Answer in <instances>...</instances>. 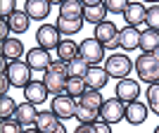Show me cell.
Masks as SVG:
<instances>
[{
	"instance_id": "14",
	"label": "cell",
	"mask_w": 159,
	"mask_h": 133,
	"mask_svg": "<svg viewBox=\"0 0 159 133\" xmlns=\"http://www.w3.org/2000/svg\"><path fill=\"white\" fill-rule=\"evenodd\" d=\"M147 112H150L147 105H143L140 100H133V102L126 105V121L133 124V126H140V124L147 121Z\"/></svg>"
},
{
	"instance_id": "15",
	"label": "cell",
	"mask_w": 159,
	"mask_h": 133,
	"mask_svg": "<svg viewBox=\"0 0 159 133\" xmlns=\"http://www.w3.org/2000/svg\"><path fill=\"white\" fill-rule=\"evenodd\" d=\"M48 86L43 83V81H31L26 88H24V98H26V102H31V105H40V102H45L48 100Z\"/></svg>"
},
{
	"instance_id": "7",
	"label": "cell",
	"mask_w": 159,
	"mask_h": 133,
	"mask_svg": "<svg viewBox=\"0 0 159 133\" xmlns=\"http://www.w3.org/2000/svg\"><path fill=\"white\" fill-rule=\"evenodd\" d=\"M31 66L26 64L24 60H17L10 64V69H7V76H10V83H12L14 88H26L29 83H31Z\"/></svg>"
},
{
	"instance_id": "21",
	"label": "cell",
	"mask_w": 159,
	"mask_h": 133,
	"mask_svg": "<svg viewBox=\"0 0 159 133\" xmlns=\"http://www.w3.org/2000/svg\"><path fill=\"white\" fill-rule=\"evenodd\" d=\"M62 124H60V117L50 109V112H38V121H36V128H38L40 133H52L57 131Z\"/></svg>"
},
{
	"instance_id": "39",
	"label": "cell",
	"mask_w": 159,
	"mask_h": 133,
	"mask_svg": "<svg viewBox=\"0 0 159 133\" xmlns=\"http://www.w3.org/2000/svg\"><path fill=\"white\" fill-rule=\"evenodd\" d=\"M74 133H95V124H79Z\"/></svg>"
},
{
	"instance_id": "12",
	"label": "cell",
	"mask_w": 159,
	"mask_h": 133,
	"mask_svg": "<svg viewBox=\"0 0 159 133\" xmlns=\"http://www.w3.org/2000/svg\"><path fill=\"white\" fill-rule=\"evenodd\" d=\"M140 95V83L133 79H121L119 83H116V98L121 100V102H133V100H138Z\"/></svg>"
},
{
	"instance_id": "5",
	"label": "cell",
	"mask_w": 159,
	"mask_h": 133,
	"mask_svg": "<svg viewBox=\"0 0 159 133\" xmlns=\"http://www.w3.org/2000/svg\"><path fill=\"white\" fill-rule=\"evenodd\" d=\"M36 40H38V48L52 50V48H60L62 33H60V29L52 26V24H40L38 31H36Z\"/></svg>"
},
{
	"instance_id": "3",
	"label": "cell",
	"mask_w": 159,
	"mask_h": 133,
	"mask_svg": "<svg viewBox=\"0 0 159 133\" xmlns=\"http://www.w3.org/2000/svg\"><path fill=\"white\" fill-rule=\"evenodd\" d=\"M131 69H133V62H131L128 55L114 53L105 60V71L109 76H114V79H126L128 74H131Z\"/></svg>"
},
{
	"instance_id": "31",
	"label": "cell",
	"mask_w": 159,
	"mask_h": 133,
	"mask_svg": "<svg viewBox=\"0 0 159 133\" xmlns=\"http://www.w3.org/2000/svg\"><path fill=\"white\" fill-rule=\"evenodd\" d=\"M86 90H88V88H86V81H83V79H69V83H66V95H71L74 100L81 98Z\"/></svg>"
},
{
	"instance_id": "35",
	"label": "cell",
	"mask_w": 159,
	"mask_h": 133,
	"mask_svg": "<svg viewBox=\"0 0 159 133\" xmlns=\"http://www.w3.org/2000/svg\"><path fill=\"white\" fill-rule=\"evenodd\" d=\"M145 24H147V29L159 31V5L147 7V19H145Z\"/></svg>"
},
{
	"instance_id": "26",
	"label": "cell",
	"mask_w": 159,
	"mask_h": 133,
	"mask_svg": "<svg viewBox=\"0 0 159 133\" xmlns=\"http://www.w3.org/2000/svg\"><path fill=\"white\" fill-rule=\"evenodd\" d=\"M29 19H31V17H29L26 12H19V10H17L14 14L7 17V24H10V29H12L14 33H24V31H29V24H31Z\"/></svg>"
},
{
	"instance_id": "25",
	"label": "cell",
	"mask_w": 159,
	"mask_h": 133,
	"mask_svg": "<svg viewBox=\"0 0 159 133\" xmlns=\"http://www.w3.org/2000/svg\"><path fill=\"white\" fill-rule=\"evenodd\" d=\"M55 26L60 29L62 38H69V36H74V33H79L83 29V19H64V17H60Z\"/></svg>"
},
{
	"instance_id": "6",
	"label": "cell",
	"mask_w": 159,
	"mask_h": 133,
	"mask_svg": "<svg viewBox=\"0 0 159 133\" xmlns=\"http://www.w3.org/2000/svg\"><path fill=\"white\" fill-rule=\"evenodd\" d=\"M81 57H83L90 66H98L100 62L105 60V45H102L95 36L93 38H86L81 43Z\"/></svg>"
},
{
	"instance_id": "41",
	"label": "cell",
	"mask_w": 159,
	"mask_h": 133,
	"mask_svg": "<svg viewBox=\"0 0 159 133\" xmlns=\"http://www.w3.org/2000/svg\"><path fill=\"white\" fill-rule=\"evenodd\" d=\"M52 133H66V128H64V126H60L57 131H52Z\"/></svg>"
},
{
	"instance_id": "29",
	"label": "cell",
	"mask_w": 159,
	"mask_h": 133,
	"mask_svg": "<svg viewBox=\"0 0 159 133\" xmlns=\"http://www.w3.org/2000/svg\"><path fill=\"white\" fill-rule=\"evenodd\" d=\"M98 117H100V109H90V107L79 105V107H76V117H74V119H79V124H95Z\"/></svg>"
},
{
	"instance_id": "28",
	"label": "cell",
	"mask_w": 159,
	"mask_h": 133,
	"mask_svg": "<svg viewBox=\"0 0 159 133\" xmlns=\"http://www.w3.org/2000/svg\"><path fill=\"white\" fill-rule=\"evenodd\" d=\"M79 105L90 107V109H100V107L105 105V98L100 95V90H86V93L79 98Z\"/></svg>"
},
{
	"instance_id": "42",
	"label": "cell",
	"mask_w": 159,
	"mask_h": 133,
	"mask_svg": "<svg viewBox=\"0 0 159 133\" xmlns=\"http://www.w3.org/2000/svg\"><path fill=\"white\" fill-rule=\"evenodd\" d=\"M152 55H154V57H157V60H159V48H157V50H154V53H152Z\"/></svg>"
},
{
	"instance_id": "9",
	"label": "cell",
	"mask_w": 159,
	"mask_h": 133,
	"mask_svg": "<svg viewBox=\"0 0 159 133\" xmlns=\"http://www.w3.org/2000/svg\"><path fill=\"white\" fill-rule=\"evenodd\" d=\"M52 57H50V50H43V48H31L26 53V64L31 66L33 71H48L52 66Z\"/></svg>"
},
{
	"instance_id": "33",
	"label": "cell",
	"mask_w": 159,
	"mask_h": 133,
	"mask_svg": "<svg viewBox=\"0 0 159 133\" xmlns=\"http://www.w3.org/2000/svg\"><path fill=\"white\" fill-rule=\"evenodd\" d=\"M21 124L17 119H0V133H24Z\"/></svg>"
},
{
	"instance_id": "27",
	"label": "cell",
	"mask_w": 159,
	"mask_h": 133,
	"mask_svg": "<svg viewBox=\"0 0 159 133\" xmlns=\"http://www.w3.org/2000/svg\"><path fill=\"white\" fill-rule=\"evenodd\" d=\"M66 69H69V79H86L90 64H88L83 57H76V60H71L66 64Z\"/></svg>"
},
{
	"instance_id": "22",
	"label": "cell",
	"mask_w": 159,
	"mask_h": 133,
	"mask_svg": "<svg viewBox=\"0 0 159 133\" xmlns=\"http://www.w3.org/2000/svg\"><path fill=\"white\" fill-rule=\"evenodd\" d=\"M57 57H60L64 64H69L71 60L81 57V45H76V43H74V40H69V38H62L60 48H57Z\"/></svg>"
},
{
	"instance_id": "40",
	"label": "cell",
	"mask_w": 159,
	"mask_h": 133,
	"mask_svg": "<svg viewBox=\"0 0 159 133\" xmlns=\"http://www.w3.org/2000/svg\"><path fill=\"white\" fill-rule=\"evenodd\" d=\"M24 133H40L38 128H24Z\"/></svg>"
},
{
	"instance_id": "30",
	"label": "cell",
	"mask_w": 159,
	"mask_h": 133,
	"mask_svg": "<svg viewBox=\"0 0 159 133\" xmlns=\"http://www.w3.org/2000/svg\"><path fill=\"white\" fill-rule=\"evenodd\" d=\"M17 112V105L10 95H0V119H12Z\"/></svg>"
},
{
	"instance_id": "32",
	"label": "cell",
	"mask_w": 159,
	"mask_h": 133,
	"mask_svg": "<svg viewBox=\"0 0 159 133\" xmlns=\"http://www.w3.org/2000/svg\"><path fill=\"white\" fill-rule=\"evenodd\" d=\"M147 107L159 114V83H152L147 88Z\"/></svg>"
},
{
	"instance_id": "24",
	"label": "cell",
	"mask_w": 159,
	"mask_h": 133,
	"mask_svg": "<svg viewBox=\"0 0 159 133\" xmlns=\"http://www.w3.org/2000/svg\"><path fill=\"white\" fill-rule=\"evenodd\" d=\"M140 48H143V53L152 55L154 50L159 48V31H154V29H143V36H140Z\"/></svg>"
},
{
	"instance_id": "36",
	"label": "cell",
	"mask_w": 159,
	"mask_h": 133,
	"mask_svg": "<svg viewBox=\"0 0 159 133\" xmlns=\"http://www.w3.org/2000/svg\"><path fill=\"white\" fill-rule=\"evenodd\" d=\"M95 133H112V124L98 119V121H95Z\"/></svg>"
},
{
	"instance_id": "23",
	"label": "cell",
	"mask_w": 159,
	"mask_h": 133,
	"mask_svg": "<svg viewBox=\"0 0 159 133\" xmlns=\"http://www.w3.org/2000/svg\"><path fill=\"white\" fill-rule=\"evenodd\" d=\"M60 17H64V19H83V2L81 0L60 2Z\"/></svg>"
},
{
	"instance_id": "34",
	"label": "cell",
	"mask_w": 159,
	"mask_h": 133,
	"mask_svg": "<svg viewBox=\"0 0 159 133\" xmlns=\"http://www.w3.org/2000/svg\"><path fill=\"white\" fill-rule=\"evenodd\" d=\"M105 7H107V12H112V14H126L128 2L126 0H105Z\"/></svg>"
},
{
	"instance_id": "38",
	"label": "cell",
	"mask_w": 159,
	"mask_h": 133,
	"mask_svg": "<svg viewBox=\"0 0 159 133\" xmlns=\"http://www.w3.org/2000/svg\"><path fill=\"white\" fill-rule=\"evenodd\" d=\"M7 88H10V76H7V74H2V76H0V93L7 95Z\"/></svg>"
},
{
	"instance_id": "18",
	"label": "cell",
	"mask_w": 159,
	"mask_h": 133,
	"mask_svg": "<svg viewBox=\"0 0 159 133\" xmlns=\"http://www.w3.org/2000/svg\"><path fill=\"white\" fill-rule=\"evenodd\" d=\"M50 10H52V2H50V0H29L26 2V14L36 21L48 19Z\"/></svg>"
},
{
	"instance_id": "17",
	"label": "cell",
	"mask_w": 159,
	"mask_h": 133,
	"mask_svg": "<svg viewBox=\"0 0 159 133\" xmlns=\"http://www.w3.org/2000/svg\"><path fill=\"white\" fill-rule=\"evenodd\" d=\"M126 21H128V26H133V29H138L140 24H145V19H147V7L145 5H140V2H128V7H126Z\"/></svg>"
},
{
	"instance_id": "10",
	"label": "cell",
	"mask_w": 159,
	"mask_h": 133,
	"mask_svg": "<svg viewBox=\"0 0 159 133\" xmlns=\"http://www.w3.org/2000/svg\"><path fill=\"white\" fill-rule=\"evenodd\" d=\"M95 38H98L105 48H109V50L119 48V31H116V26H114L112 21L98 24V26H95Z\"/></svg>"
},
{
	"instance_id": "37",
	"label": "cell",
	"mask_w": 159,
	"mask_h": 133,
	"mask_svg": "<svg viewBox=\"0 0 159 133\" xmlns=\"http://www.w3.org/2000/svg\"><path fill=\"white\" fill-rule=\"evenodd\" d=\"M10 31H12V29H10V24H7V19H2V21H0V43L10 38V36H7Z\"/></svg>"
},
{
	"instance_id": "13",
	"label": "cell",
	"mask_w": 159,
	"mask_h": 133,
	"mask_svg": "<svg viewBox=\"0 0 159 133\" xmlns=\"http://www.w3.org/2000/svg\"><path fill=\"white\" fill-rule=\"evenodd\" d=\"M12 119H17L24 128H33V126H36V121H38L36 105H31V102H21V105H17V112H14Z\"/></svg>"
},
{
	"instance_id": "11",
	"label": "cell",
	"mask_w": 159,
	"mask_h": 133,
	"mask_svg": "<svg viewBox=\"0 0 159 133\" xmlns=\"http://www.w3.org/2000/svg\"><path fill=\"white\" fill-rule=\"evenodd\" d=\"M105 14H107V7L102 0H86L83 2V19L90 21V24H102L105 21Z\"/></svg>"
},
{
	"instance_id": "4",
	"label": "cell",
	"mask_w": 159,
	"mask_h": 133,
	"mask_svg": "<svg viewBox=\"0 0 159 133\" xmlns=\"http://www.w3.org/2000/svg\"><path fill=\"white\" fill-rule=\"evenodd\" d=\"M100 119L107 124H116V121L126 119V102H121L119 98L105 100V105L100 107Z\"/></svg>"
},
{
	"instance_id": "1",
	"label": "cell",
	"mask_w": 159,
	"mask_h": 133,
	"mask_svg": "<svg viewBox=\"0 0 159 133\" xmlns=\"http://www.w3.org/2000/svg\"><path fill=\"white\" fill-rule=\"evenodd\" d=\"M43 83L48 86V90L52 95H62L66 93V83H69V69H66V64L62 60H55L52 66L45 71V76H43Z\"/></svg>"
},
{
	"instance_id": "8",
	"label": "cell",
	"mask_w": 159,
	"mask_h": 133,
	"mask_svg": "<svg viewBox=\"0 0 159 133\" xmlns=\"http://www.w3.org/2000/svg\"><path fill=\"white\" fill-rule=\"evenodd\" d=\"M76 107L79 105H76V100H74L71 95L62 93V95H55L52 98V107H50V109H52L60 119H74V117H76Z\"/></svg>"
},
{
	"instance_id": "20",
	"label": "cell",
	"mask_w": 159,
	"mask_h": 133,
	"mask_svg": "<svg viewBox=\"0 0 159 133\" xmlns=\"http://www.w3.org/2000/svg\"><path fill=\"white\" fill-rule=\"evenodd\" d=\"M0 55H2L5 60L17 62L21 55H24V43H21V40H17V38H7V40H2V43H0Z\"/></svg>"
},
{
	"instance_id": "43",
	"label": "cell",
	"mask_w": 159,
	"mask_h": 133,
	"mask_svg": "<svg viewBox=\"0 0 159 133\" xmlns=\"http://www.w3.org/2000/svg\"><path fill=\"white\" fill-rule=\"evenodd\" d=\"M154 133H159V126H157V128H154Z\"/></svg>"
},
{
	"instance_id": "16",
	"label": "cell",
	"mask_w": 159,
	"mask_h": 133,
	"mask_svg": "<svg viewBox=\"0 0 159 133\" xmlns=\"http://www.w3.org/2000/svg\"><path fill=\"white\" fill-rule=\"evenodd\" d=\"M83 81H86V88H88V90H100V88H105V86H107L109 74H107L102 66H90Z\"/></svg>"
},
{
	"instance_id": "2",
	"label": "cell",
	"mask_w": 159,
	"mask_h": 133,
	"mask_svg": "<svg viewBox=\"0 0 159 133\" xmlns=\"http://www.w3.org/2000/svg\"><path fill=\"white\" fill-rule=\"evenodd\" d=\"M135 71H138V79H143V83H159V60L154 55L143 53L135 60Z\"/></svg>"
},
{
	"instance_id": "19",
	"label": "cell",
	"mask_w": 159,
	"mask_h": 133,
	"mask_svg": "<svg viewBox=\"0 0 159 133\" xmlns=\"http://www.w3.org/2000/svg\"><path fill=\"white\" fill-rule=\"evenodd\" d=\"M140 36H143L140 29H133V26L121 29L119 31V45L124 50H135V48H140Z\"/></svg>"
}]
</instances>
